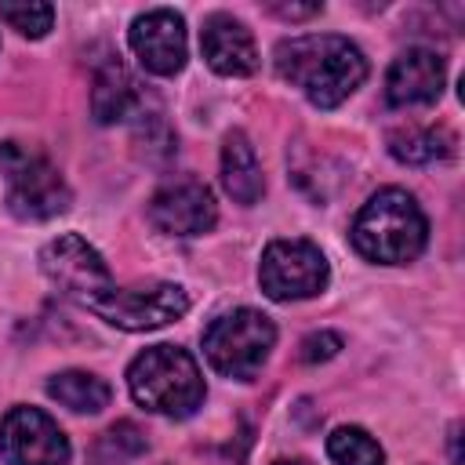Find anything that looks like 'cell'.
I'll return each instance as SVG.
<instances>
[{"instance_id": "1", "label": "cell", "mask_w": 465, "mask_h": 465, "mask_svg": "<svg viewBox=\"0 0 465 465\" xmlns=\"http://www.w3.org/2000/svg\"><path fill=\"white\" fill-rule=\"evenodd\" d=\"M272 62L280 80L298 87L320 109L341 105L367 80L363 51L338 33H309V36L280 40L272 51Z\"/></svg>"}, {"instance_id": "2", "label": "cell", "mask_w": 465, "mask_h": 465, "mask_svg": "<svg viewBox=\"0 0 465 465\" xmlns=\"http://www.w3.org/2000/svg\"><path fill=\"white\" fill-rule=\"evenodd\" d=\"M349 236L367 262L407 265L421 254L429 240V222L407 189H378L360 207Z\"/></svg>"}, {"instance_id": "3", "label": "cell", "mask_w": 465, "mask_h": 465, "mask_svg": "<svg viewBox=\"0 0 465 465\" xmlns=\"http://www.w3.org/2000/svg\"><path fill=\"white\" fill-rule=\"evenodd\" d=\"M127 385L134 403L167 418H189L207 392L196 360L182 345H153L138 352L127 367Z\"/></svg>"}, {"instance_id": "4", "label": "cell", "mask_w": 465, "mask_h": 465, "mask_svg": "<svg viewBox=\"0 0 465 465\" xmlns=\"http://www.w3.org/2000/svg\"><path fill=\"white\" fill-rule=\"evenodd\" d=\"M0 174H4V200L7 211L22 222H47L69 211V185L58 167L33 145L4 142L0 145Z\"/></svg>"}, {"instance_id": "5", "label": "cell", "mask_w": 465, "mask_h": 465, "mask_svg": "<svg viewBox=\"0 0 465 465\" xmlns=\"http://www.w3.org/2000/svg\"><path fill=\"white\" fill-rule=\"evenodd\" d=\"M276 345V327L258 309H232L203 331V356L207 363L236 381H251Z\"/></svg>"}, {"instance_id": "6", "label": "cell", "mask_w": 465, "mask_h": 465, "mask_svg": "<svg viewBox=\"0 0 465 465\" xmlns=\"http://www.w3.org/2000/svg\"><path fill=\"white\" fill-rule=\"evenodd\" d=\"M36 262H40L44 276H47L65 298H73L76 305H84L87 312H91L102 298H109L113 287H116L113 276H109V269H105V262H102V254H98L84 236H76V232H65V236H58V240L44 243Z\"/></svg>"}, {"instance_id": "7", "label": "cell", "mask_w": 465, "mask_h": 465, "mask_svg": "<svg viewBox=\"0 0 465 465\" xmlns=\"http://www.w3.org/2000/svg\"><path fill=\"white\" fill-rule=\"evenodd\" d=\"M327 258L309 240H272L262 251L258 283L272 302H298L312 298L327 287Z\"/></svg>"}, {"instance_id": "8", "label": "cell", "mask_w": 465, "mask_h": 465, "mask_svg": "<svg viewBox=\"0 0 465 465\" xmlns=\"http://www.w3.org/2000/svg\"><path fill=\"white\" fill-rule=\"evenodd\" d=\"M189 294L178 283H149V287H113L91 312L120 331H153L178 316H185Z\"/></svg>"}, {"instance_id": "9", "label": "cell", "mask_w": 465, "mask_h": 465, "mask_svg": "<svg viewBox=\"0 0 465 465\" xmlns=\"http://www.w3.org/2000/svg\"><path fill=\"white\" fill-rule=\"evenodd\" d=\"M0 454L7 465H65L69 440L36 407H11L0 421Z\"/></svg>"}, {"instance_id": "10", "label": "cell", "mask_w": 465, "mask_h": 465, "mask_svg": "<svg viewBox=\"0 0 465 465\" xmlns=\"http://www.w3.org/2000/svg\"><path fill=\"white\" fill-rule=\"evenodd\" d=\"M218 207L203 182L178 178L153 193L149 200V222L167 236H200L214 225Z\"/></svg>"}, {"instance_id": "11", "label": "cell", "mask_w": 465, "mask_h": 465, "mask_svg": "<svg viewBox=\"0 0 465 465\" xmlns=\"http://www.w3.org/2000/svg\"><path fill=\"white\" fill-rule=\"evenodd\" d=\"M131 51L156 76H174L185 65V22L171 7L145 11L131 22Z\"/></svg>"}, {"instance_id": "12", "label": "cell", "mask_w": 465, "mask_h": 465, "mask_svg": "<svg viewBox=\"0 0 465 465\" xmlns=\"http://www.w3.org/2000/svg\"><path fill=\"white\" fill-rule=\"evenodd\" d=\"M447 80V65L436 51L429 47H411L392 58L389 76H385V102L396 109L407 105H429L440 98Z\"/></svg>"}, {"instance_id": "13", "label": "cell", "mask_w": 465, "mask_h": 465, "mask_svg": "<svg viewBox=\"0 0 465 465\" xmlns=\"http://www.w3.org/2000/svg\"><path fill=\"white\" fill-rule=\"evenodd\" d=\"M200 51L207 65L222 76H251L258 69V47H254L251 29L225 11H214L203 18Z\"/></svg>"}, {"instance_id": "14", "label": "cell", "mask_w": 465, "mask_h": 465, "mask_svg": "<svg viewBox=\"0 0 465 465\" xmlns=\"http://www.w3.org/2000/svg\"><path fill=\"white\" fill-rule=\"evenodd\" d=\"M142 105V87L138 80L113 58L94 73V87H91V113L98 124H116L134 116Z\"/></svg>"}, {"instance_id": "15", "label": "cell", "mask_w": 465, "mask_h": 465, "mask_svg": "<svg viewBox=\"0 0 465 465\" xmlns=\"http://www.w3.org/2000/svg\"><path fill=\"white\" fill-rule=\"evenodd\" d=\"M222 185L236 203H258L265 193V178H262V163L254 156V145L243 131H229L225 145H222Z\"/></svg>"}, {"instance_id": "16", "label": "cell", "mask_w": 465, "mask_h": 465, "mask_svg": "<svg viewBox=\"0 0 465 465\" xmlns=\"http://www.w3.org/2000/svg\"><path fill=\"white\" fill-rule=\"evenodd\" d=\"M454 149V134L443 127V124H407V127H396L389 131V153L400 160V163H432V160H443L450 156Z\"/></svg>"}, {"instance_id": "17", "label": "cell", "mask_w": 465, "mask_h": 465, "mask_svg": "<svg viewBox=\"0 0 465 465\" xmlns=\"http://www.w3.org/2000/svg\"><path fill=\"white\" fill-rule=\"evenodd\" d=\"M47 392H51V400H58L62 407H69L76 414H98L113 400V389L98 374H87V371H62V374H54L47 381Z\"/></svg>"}, {"instance_id": "18", "label": "cell", "mask_w": 465, "mask_h": 465, "mask_svg": "<svg viewBox=\"0 0 465 465\" xmlns=\"http://www.w3.org/2000/svg\"><path fill=\"white\" fill-rule=\"evenodd\" d=\"M149 450V440L145 432L134 425V421H116L109 425L94 447H91V465H127L134 458H142Z\"/></svg>"}, {"instance_id": "19", "label": "cell", "mask_w": 465, "mask_h": 465, "mask_svg": "<svg viewBox=\"0 0 465 465\" xmlns=\"http://www.w3.org/2000/svg\"><path fill=\"white\" fill-rule=\"evenodd\" d=\"M327 454L338 465H385V450L378 447V440L356 425H341L327 436Z\"/></svg>"}, {"instance_id": "20", "label": "cell", "mask_w": 465, "mask_h": 465, "mask_svg": "<svg viewBox=\"0 0 465 465\" xmlns=\"http://www.w3.org/2000/svg\"><path fill=\"white\" fill-rule=\"evenodd\" d=\"M0 18L22 36L40 40L54 22V7L51 4H0Z\"/></svg>"}, {"instance_id": "21", "label": "cell", "mask_w": 465, "mask_h": 465, "mask_svg": "<svg viewBox=\"0 0 465 465\" xmlns=\"http://www.w3.org/2000/svg\"><path fill=\"white\" fill-rule=\"evenodd\" d=\"M338 349H341V338L334 331H316L302 341V360L305 363H323V360L338 356Z\"/></svg>"}, {"instance_id": "22", "label": "cell", "mask_w": 465, "mask_h": 465, "mask_svg": "<svg viewBox=\"0 0 465 465\" xmlns=\"http://www.w3.org/2000/svg\"><path fill=\"white\" fill-rule=\"evenodd\" d=\"M272 11L280 18H312L323 11V4H272Z\"/></svg>"}, {"instance_id": "23", "label": "cell", "mask_w": 465, "mask_h": 465, "mask_svg": "<svg viewBox=\"0 0 465 465\" xmlns=\"http://www.w3.org/2000/svg\"><path fill=\"white\" fill-rule=\"evenodd\" d=\"M276 465H309V461H298V458H294V461H276Z\"/></svg>"}]
</instances>
